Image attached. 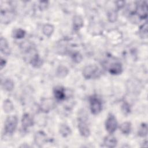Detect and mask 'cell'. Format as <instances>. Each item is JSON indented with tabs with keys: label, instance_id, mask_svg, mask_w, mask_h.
Wrapping results in <instances>:
<instances>
[{
	"label": "cell",
	"instance_id": "cell-1",
	"mask_svg": "<svg viewBox=\"0 0 148 148\" xmlns=\"http://www.w3.org/2000/svg\"><path fill=\"white\" fill-rule=\"evenodd\" d=\"M18 119L16 116H8L4 124V131L5 134L12 135L17 126Z\"/></svg>",
	"mask_w": 148,
	"mask_h": 148
},
{
	"label": "cell",
	"instance_id": "cell-2",
	"mask_svg": "<svg viewBox=\"0 0 148 148\" xmlns=\"http://www.w3.org/2000/svg\"><path fill=\"white\" fill-rule=\"evenodd\" d=\"M83 76L86 79H95L100 75L99 68L95 65H89L86 66L83 69Z\"/></svg>",
	"mask_w": 148,
	"mask_h": 148
},
{
	"label": "cell",
	"instance_id": "cell-3",
	"mask_svg": "<svg viewBox=\"0 0 148 148\" xmlns=\"http://www.w3.org/2000/svg\"><path fill=\"white\" fill-rule=\"evenodd\" d=\"M90 108L91 113L93 114H99L102 109V104L101 99L97 95L90 97Z\"/></svg>",
	"mask_w": 148,
	"mask_h": 148
},
{
	"label": "cell",
	"instance_id": "cell-4",
	"mask_svg": "<svg viewBox=\"0 0 148 148\" xmlns=\"http://www.w3.org/2000/svg\"><path fill=\"white\" fill-rule=\"evenodd\" d=\"M117 127V121L115 116L112 114L109 113L105 121V128L106 130L110 134H113Z\"/></svg>",
	"mask_w": 148,
	"mask_h": 148
},
{
	"label": "cell",
	"instance_id": "cell-5",
	"mask_svg": "<svg viewBox=\"0 0 148 148\" xmlns=\"http://www.w3.org/2000/svg\"><path fill=\"white\" fill-rule=\"evenodd\" d=\"M134 13H136L140 19H145L147 17V2H142L141 3L136 4Z\"/></svg>",
	"mask_w": 148,
	"mask_h": 148
},
{
	"label": "cell",
	"instance_id": "cell-6",
	"mask_svg": "<svg viewBox=\"0 0 148 148\" xmlns=\"http://www.w3.org/2000/svg\"><path fill=\"white\" fill-rule=\"evenodd\" d=\"M14 13L12 10H1V22L2 24H7L10 23L14 18Z\"/></svg>",
	"mask_w": 148,
	"mask_h": 148
},
{
	"label": "cell",
	"instance_id": "cell-7",
	"mask_svg": "<svg viewBox=\"0 0 148 148\" xmlns=\"http://www.w3.org/2000/svg\"><path fill=\"white\" fill-rule=\"evenodd\" d=\"M77 127L80 134L85 138H87L90 135V128L86 122V121L83 119H79Z\"/></svg>",
	"mask_w": 148,
	"mask_h": 148
},
{
	"label": "cell",
	"instance_id": "cell-8",
	"mask_svg": "<svg viewBox=\"0 0 148 148\" xmlns=\"http://www.w3.org/2000/svg\"><path fill=\"white\" fill-rule=\"evenodd\" d=\"M53 94L58 101H64L68 98L66 90L62 86H56L53 89Z\"/></svg>",
	"mask_w": 148,
	"mask_h": 148
},
{
	"label": "cell",
	"instance_id": "cell-9",
	"mask_svg": "<svg viewBox=\"0 0 148 148\" xmlns=\"http://www.w3.org/2000/svg\"><path fill=\"white\" fill-rule=\"evenodd\" d=\"M55 106V102L53 99L51 98H46L42 100L40 106V109L42 112L47 113L51 110Z\"/></svg>",
	"mask_w": 148,
	"mask_h": 148
},
{
	"label": "cell",
	"instance_id": "cell-10",
	"mask_svg": "<svg viewBox=\"0 0 148 148\" xmlns=\"http://www.w3.org/2000/svg\"><path fill=\"white\" fill-rule=\"evenodd\" d=\"M47 135L42 131L36 132L34 135V142L39 147H42L47 142Z\"/></svg>",
	"mask_w": 148,
	"mask_h": 148
},
{
	"label": "cell",
	"instance_id": "cell-11",
	"mask_svg": "<svg viewBox=\"0 0 148 148\" xmlns=\"http://www.w3.org/2000/svg\"><path fill=\"white\" fill-rule=\"evenodd\" d=\"M109 72L113 75H117L121 73L123 71V66L120 62H116L110 64L108 69Z\"/></svg>",
	"mask_w": 148,
	"mask_h": 148
},
{
	"label": "cell",
	"instance_id": "cell-12",
	"mask_svg": "<svg viewBox=\"0 0 148 148\" xmlns=\"http://www.w3.org/2000/svg\"><path fill=\"white\" fill-rule=\"evenodd\" d=\"M22 126L24 130L34 125V120L32 117L28 113H25L21 119Z\"/></svg>",
	"mask_w": 148,
	"mask_h": 148
},
{
	"label": "cell",
	"instance_id": "cell-13",
	"mask_svg": "<svg viewBox=\"0 0 148 148\" xmlns=\"http://www.w3.org/2000/svg\"><path fill=\"white\" fill-rule=\"evenodd\" d=\"M103 145L107 147L113 148L117 146V140L114 136L110 134L104 138Z\"/></svg>",
	"mask_w": 148,
	"mask_h": 148
},
{
	"label": "cell",
	"instance_id": "cell-14",
	"mask_svg": "<svg viewBox=\"0 0 148 148\" xmlns=\"http://www.w3.org/2000/svg\"><path fill=\"white\" fill-rule=\"evenodd\" d=\"M29 63L31 65L35 68H39L42 66L43 65V60L39 57L37 53L33 54L32 56L29 60Z\"/></svg>",
	"mask_w": 148,
	"mask_h": 148
},
{
	"label": "cell",
	"instance_id": "cell-15",
	"mask_svg": "<svg viewBox=\"0 0 148 148\" xmlns=\"http://www.w3.org/2000/svg\"><path fill=\"white\" fill-rule=\"evenodd\" d=\"M83 19L79 15H75L73 18V28L75 31H77L83 26Z\"/></svg>",
	"mask_w": 148,
	"mask_h": 148
},
{
	"label": "cell",
	"instance_id": "cell-16",
	"mask_svg": "<svg viewBox=\"0 0 148 148\" xmlns=\"http://www.w3.org/2000/svg\"><path fill=\"white\" fill-rule=\"evenodd\" d=\"M0 49L1 52L5 55H9L10 53V49L6 39L3 37L0 39Z\"/></svg>",
	"mask_w": 148,
	"mask_h": 148
},
{
	"label": "cell",
	"instance_id": "cell-17",
	"mask_svg": "<svg viewBox=\"0 0 148 148\" xmlns=\"http://www.w3.org/2000/svg\"><path fill=\"white\" fill-rule=\"evenodd\" d=\"M69 73L68 69L64 66V65H60L56 69V76L59 78H64L67 76Z\"/></svg>",
	"mask_w": 148,
	"mask_h": 148
},
{
	"label": "cell",
	"instance_id": "cell-18",
	"mask_svg": "<svg viewBox=\"0 0 148 148\" xmlns=\"http://www.w3.org/2000/svg\"><path fill=\"white\" fill-rule=\"evenodd\" d=\"M2 108L4 112H5L6 113H9L13 111L14 109V106L12 102L10 99H6L3 102Z\"/></svg>",
	"mask_w": 148,
	"mask_h": 148
},
{
	"label": "cell",
	"instance_id": "cell-19",
	"mask_svg": "<svg viewBox=\"0 0 148 148\" xmlns=\"http://www.w3.org/2000/svg\"><path fill=\"white\" fill-rule=\"evenodd\" d=\"M59 132L63 137H67L72 133L70 127L65 124H62L60 126Z\"/></svg>",
	"mask_w": 148,
	"mask_h": 148
},
{
	"label": "cell",
	"instance_id": "cell-20",
	"mask_svg": "<svg viewBox=\"0 0 148 148\" xmlns=\"http://www.w3.org/2000/svg\"><path fill=\"white\" fill-rule=\"evenodd\" d=\"M54 26L50 24H45L42 28L43 34L47 37H50V36H51V35L54 32Z\"/></svg>",
	"mask_w": 148,
	"mask_h": 148
},
{
	"label": "cell",
	"instance_id": "cell-21",
	"mask_svg": "<svg viewBox=\"0 0 148 148\" xmlns=\"http://www.w3.org/2000/svg\"><path fill=\"white\" fill-rule=\"evenodd\" d=\"M2 86L4 90L7 91H11L14 87V84L13 81L10 79H6L2 83Z\"/></svg>",
	"mask_w": 148,
	"mask_h": 148
},
{
	"label": "cell",
	"instance_id": "cell-22",
	"mask_svg": "<svg viewBox=\"0 0 148 148\" xmlns=\"http://www.w3.org/2000/svg\"><path fill=\"white\" fill-rule=\"evenodd\" d=\"M121 132L124 135H128L131 131V124L130 122L126 121L123 123L120 126Z\"/></svg>",
	"mask_w": 148,
	"mask_h": 148
},
{
	"label": "cell",
	"instance_id": "cell-23",
	"mask_svg": "<svg viewBox=\"0 0 148 148\" xmlns=\"http://www.w3.org/2000/svg\"><path fill=\"white\" fill-rule=\"evenodd\" d=\"M26 34V32L21 28H17L13 30L12 32L13 38L17 39L23 38Z\"/></svg>",
	"mask_w": 148,
	"mask_h": 148
},
{
	"label": "cell",
	"instance_id": "cell-24",
	"mask_svg": "<svg viewBox=\"0 0 148 148\" xmlns=\"http://www.w3.org/2000/svg\"><path fill=\"white\" fill-rule=\"evenodd\" d=\"M138 134L140 137L144 138L147 135V125L146 123H142L138 130Z\"/></svg>",
	"mask_w": 148,
	"mask_h": 148
},
{
	"label": "cell",
	"instance_id": "cell-25",
	"mask_svg": "<svg viewBox=\"0 0 148 148\" xmlns=\"http://www.w3.org/2000/svg\"><path fill=\"white\" fill-rule=\"evenodd\" d=\"M71 56L72 60L75 63H80L82 61V59H83L82 54L79 52H78V51L73 52L71 54Z\"/></svg>",
	"mask_w": 148,
	"mask_h": 148
},
{
	"label": "cell",
	"instance_id": "cell-26",
	"mask_svg": "<svg viewBox=\"0 0 148 148\" xmlns=\"http://www.w3.org/2000/svg\"><path fill=\"white\" fill-rule=\"evenodd\" d=\"M108 19L110 22L114 23L117 20V13L116 11H110L108 13Z\"/></svg>",
	"mask_w": 148,
	"mask_h": 148
},
{
	"label": "cell",
	"instance_id": "cell-27",
	"mask_svg": "<svg viewBox=\"0 0 148 148\" xmlns=\"http://www.w3.org/2000/svg\"><path fill=\"white\" fill-rule=\"evenodd\" d=\"M121 110L124 114H128L131 112L130 105L127 102H124L121 105Z\"/></svg>",
	"mask_w": 148,
	"mask_h": 148
},
{
	"label": "cell",
	"instance_id": "cell-28",
	"mask_svg": "<svg viewBox=\"0 0 148 148\" xmlns=\"http://www.w3.org/2000/svg\"><path fill=\"white\" fill-rule=\"evenodd\" d=\"M139 32L142 36H147V23L146 22L140 27Z\"/></svg>",
	"mask_w": 148,
	"mask_h": 148
},
{
	"label": "cell",
	"instance_id": "cell-29",
	"mask_svg": "<svg viewBox=\"0 0 148 148\" xmlns=\"http://www.w3.org/2000/svg\"><path fill=\"white\" fill-rule=\"evenodd\" d=\"M49 6V2L48 1H40L39 4V8L40 10H45L47 8V6Z\"/></svg>",
	"mask_w": 148,
	"mask_h": 148
},
{
	"label": "cell",
	"instance_id": "cell-30",
	"mask_svg": "<svg viewBox=\"0 0 148 148\" xmlns=\"http://www.w3.org/2000/svg\"><path fill=\"white\" fill-rule=\"evenodd\" d=\"M116 6L117 9H120L122 8H123L125 4V1H116L115 2Z\"/></svg>",
	"mask_w": 148,
	"mask_h": 148
},
{
	"label": "cell",
	"instance_id": "cell-31",
	"mask_svg": "<svg viewBox=\"0 0 148 148\" xmlns=\"http://www.w3.org/2000/svg\"><path fill=\"white\" fill-rule=\"evenodd\" d=\"M6 64V61L5 58H1V60H0V66H1V69H2L3 68V67H5V65Z\"/></svg>",
	"mask_w": 148,
	"mask_h": 148
}]
</instances>
